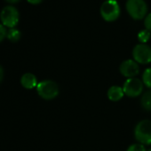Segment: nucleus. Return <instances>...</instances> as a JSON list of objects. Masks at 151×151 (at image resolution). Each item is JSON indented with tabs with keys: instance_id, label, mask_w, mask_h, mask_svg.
<instances>
[{
	"instance_id": "4",
	"label": "nucleus",
	"mask_w": 151,
	"mask_h": 151,
	"mask_svg": "<svg viewBox=\"0 0 151 151\" xmlns=\"http://www.w3.org/2000/svg\"><path fill=\"white\" fill-rule=\"evenodd\" d=\"M134 136L140 144H151V121L142 120L139 122L134 129Z\"/></svg>"
},
{
	"instance_id": "11",
	"label": "nucleus",
	"mask_w": 151,
	"mask_h": 151,
	"mask_svg": "<svg viewBox=\"0 0 151 151\" xmlns=\"http://www.w3.org/2000/svg\"><path fill=\"white\" fill-rule=\"evenodd\" d=\"M141 106L145 110L151 111V90L146 92L141 97Z\"/></svg>"
},
{
	"instance_id": "1",
	"label": "nucleus",
	"mask_w": 151,
	"mask_h": 151,
	"mask_svg": "<svg viewBox=\"0 0 151 151\" xmlns=\"http://www.w3.org/2000/svg\"><path fill=\"white\" fill-rule=\"evenodd\" d=\"M126 10L134 20H141L147 16V6L145 0H127Z\"/></svg>"
},
{
	"instance_id": "2",
	"label": "nucleus",
	"mask_w": 151,
	"mask_h": 151,
	"mask_svg": "<svg viewBox=\"0 0 151 151\" xmlns=\"http://www.w3.org/2000/svg\"><path fill=\"white\" fill-rule=\"evenodd\" d=\"M101 15L106 22H114L120 15V6L116 0H106L101 6Z\"/></svg>"
},
{
	"instance_id": "14",
	"label": "nucleus",
	"mask_w": 151,
	"mask_h": 151,
	"mask_svg": "<svg viewBox=\"0 0 151 151\" xmlns=\"http://www.w3.org/2000/svg\"><path fill=\"white\" fill-rule=\"evenodd\" d=\"M142 78H143V84L148 88H151V68H147L144 71Z\"/></svg>"
},
{
	"instance_id": "3",
	"label": "nucleus",
	"mask_w": 151,
	"mask_h": 151,
	"mask_svg": "<svg viewBox=\"0 0 151 151\" xmlns=\"http://www.w3.org/2000/svg\"><path fill=\"white\" fill-rule=\"evenodd\" d=\"M37 91L38 95L46 101L52 100L56 98L59 94L58 85L52 80H44L38 83L37 86Z\"/></svg>"
},
{
	"instance_id": "17",
	"label": "nucleus",
	"mask_w": 151,
	"mask_h": 151,
	"mask_svg": "<svg viewBox=\"0 0 151 151\" xmlns=\"http://www.w3.org/2000/svg\"><path fill=\"white\" fill-rule=\"evenodd\" d=\"M6 35H7L6 28L3 24H0V43H1L5 39Z\"/></svg>"
},
{
	"instance_id": "5",
	"label": "nucleus",
	"mask_w": 151,
	"mask_h": 151,
	"mask_svg": "<svg viewBox=\"0 0 151 151\" xmlns=\"http://www.w3.org/2000/svg\"><path fill=\"white\" fill-rule=\"evenodd\" d=\"M19 17L20 15L17 8L13 6H5L0 13V19H1L2 24L9 29H13L17 25L19 22Z\"/></svg>"
},
{
	"instance_id": "12",
	"label": "nucleus",
	"mask_w": 151,
	"mask_h": 151,
	"mask_svg": "<svg viewBox=\"0 0 151 151\" xmlns=\"http://www.w3.org/2000/svg\"><path fill=\"white\" fill-rule=\"evenodd\" d=\"M6 37L12 42H17L21 38V31L15 28L9 29V30L7 31Z\"/></svg>"
},
{
	"instance_id": "6",
	"label": "nucleus",
	"mask_w": 151,
	"mask_h": 151,
	"mask_svg": "<svg viewBox=\"0 0 151 151\" xmlns=\"http://www.w3.org/2000/svg\"><path fill=\"white\" fill-rule=\"evenodd\" d=\"M132 56L136 62L147 64L151 62V47L146 44H139L134 46Z\"/></svg>"
},
{
	"instance_id": "19",
	"label": "nucleus",
	"mask_w": 151,
	"mask_h": 151,
	"mask_svg": "<svg viewBox=\"0 0 151 151\" xmlns=\"http://www.w3.org/2000/svg\"><path fill=\"white\" fill-rule=\"evenodd\" d=\"M3 78H4V69L1 66H0V83L2 82Z\"/></svg>"
},
{
	"instance_id": "15",
	"label": "nucleus",
	"mask_w": 151,
	"mask_h": 151,
	"mask_svg": "<svg viewBox=\"0 0 151 151\" xmlns=\"http://www.w3.org/2000/svg\"><path fill=\"white\" fill-rule=\"evenodd\" d=\"M127 151H146V148L144 147L143 144H140V143H135V144H132L131 145Z\"/></svg>"
},
{
	"instance_id": "8",
	"label": "nucleus",
	"mask_w": 151,
	"mask_h": 151,
	"mask_svg": "<svg viewBox=\"0 0 151 151\" xmlns=\"http://www.w3.org/2000/svg\"><path fill=\"white\" fill-rule=\"evenodd\" d=\"M120 73L125 78H132L139 72L138 63L133 60H126L120 65Z\"/></svg>"
},
{
	"instance_id": "18",
	"label": "nucleus",
	"mask_w": 151,
	"mask_h": 151,
	"mask_svg": "<svg viewBox=\"0 0 151 151\" xmlns=\"http://www.w3.org/2000/svg\"><path fill=\"white\" fill-rule=\"evenodd\" d=\"M27 1H28L29 3L32 4V5H37V4L41 3V2L43 1V0H27Z\"/></svg>"
},
{
	"instance_id": "20",
	"label": "nucleus",
	"mask_w": 151,
	"mask_h": 151,
	"mask_svg": "<svg viewBox=\"0 0 151 151\" xmlns=\"http://www.w3.org/2000/svg\"><path fill=\"white\" fill-rule=\"evenodd\" d=\"M6 1H7L8 3L14 4V3H17V2H19V1H20V0H6Z\"/></svg>"
},
{
	"instance_id": "13",
	"label": "nucleus",
	"mask_w": 151,
	"mask_h": 151,
	"mask_svg": "<svg viewBox=\"0 0 151 151\" xmlns=\"http://www.w3.org/2000/svg\"><path fill=\"white\" fill-rule=\"evenodd\" d=\"M151 32H149L148 30L147 29H143V30H140L138 34V40L140 42V44H146L149 38H150V34Z\"/></svg>"
},
{
	"instance_id": "10",
	"label": "nucleus",
	"mask_w": 151,
	"mask_h": 151,
	"mask_svg": "<svg viewBox=\"0 0 151 151\" xmlns=\"http://www.w3.org/2000/svg\"><path fill=\"white\" fill-rule=\"evenodd\" d=\"M124 93L123 88L117 86H111L108 91V97L111 101H118L124 97Z\"/></svg>"
},
{
	"instance_id": "7",
	"label": "nucleus",
	"mask_w": 151,
	"mask_h": 151,
	"mask_svg": "<svg viewBox=\"0 0 151 151\" xmlns=\"http://www.w3.org/2000/svg\"><path fill=\"white\" fill-rule=\"evenodd\" d=\"M123 90L126 96L131 98L137 97L142 93L143 83L141 80L135 78H128L123 86Z\"/></svg>"
},
{
	"instance_id": "16",
	"label": "nucleus",
	"mask_w": 151,
	"mask_h": 151,
	"mask_svg": "<svg viewBox=\"0 0 151 151\" xmlns=\"http://www.w3.org/2000/svg\"><path fill=\"white\" fill-rule=\"evenodd\" d=\"M144 25L147 30H148L149 32H151V13L147 14V16L145 17L144 20Z\"/></svg>"
},
{
	"instance_id": "9",
	"label": "nucleus",
	"mask_w": 151,
	"mask_h": 151,
	"mask_svg": "<svg viewBox=\"0 0 151 151\" xmlns=\"http://www.w3.org/2000/svg\"><path fill=\"white\" fill-rule=\"evenodd\" d=\"M22 86L26 89H33L37 86V79L32 73H25L21 78Z\"/></svg>"
},
{
	"instance_id": "21",
	"label": "nucleus",
	"mask_w": 151,
	"mask_h": 151,
	"mask_svg": "<svg viewBox=\"0 0 151 151\" xmlns=\"http://www.w3.org/2000/svg\"><path fill=\"white\" fill-rule=\"evenodd\" d=\"M148 151H151V149H149V150H148Z\"/></svg>"
}]
</instances>
